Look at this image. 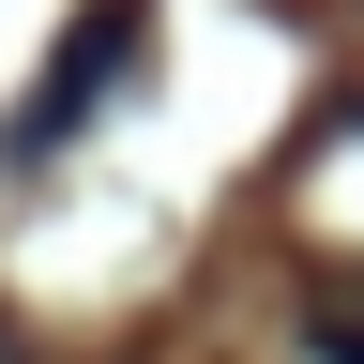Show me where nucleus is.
Returning <instances> with one entry per match:
<instances>
[{
	"label": "nucleus",
	"mask_w": 364,
	"mask_h": 364,
	"mask_svg": "<svg viewBox=\"0 0 364 364\" xmlns=\"http://www.w3.org/2000/svg\"><path fill=\"white\" fill-rule=\"evenodd\" d=\"M304 349H318V364H364V273H318V304H304Z\"/></svg>",
	"instance_id": "nucleus-2"
},
{
	"label": "nucleus",
	"mask_w": 364,
	"mask_h": 364,
	"mask_svg": "<svg viewBox=\"0 0 364 364\" xmlns=\"http://www.w3.org/2000/svg\"><path fill=\"white\" fill-rule=\"evenodd\" d=\"M136 46H152V0H91V16L46 46V76L16 91V122H0V167H61L76 136H91V107L136 76Z\"/></svg>",
	"instance_id": "nucleus-1"
},
{
	"label": "nucleus",
	"mask_w": 364,
	"mask_h": 364,
	"mask_svg": "<svg viewBox=\"0 0 364 364\" xmlns=\"http://www.w3.org/2000/svg\"><path fill=\"white\" fill-rule=\"evenodd\" d=\"M0 364H31V349H16V318H0Z\"/></svg>",
	"instance_id": "nucleus-3"
}]
</instances>
